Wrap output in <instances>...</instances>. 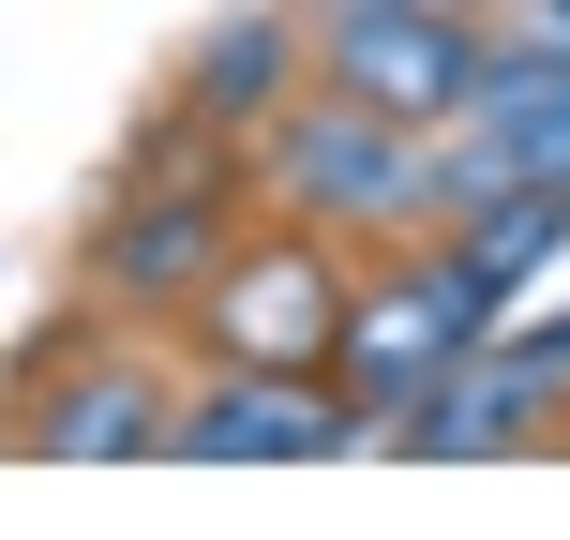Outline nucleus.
I'll return each instance as SVG.
<instances>
[{"mask_svg":"<svg viewBox=\"0 0 570 540\" xmlns=\"http://www.w3.org/2000/svg\"><path fill=\"white\" fill-rule=\"evenodd\" d=\"M256 166H271V196L301 210V226H331V240H405L435 210L421 120L361 106V90H285V106L256 120Z\"/></svg>","mask_w":570,"mask_h":540,"instance_id":"1","label":"nucleus"},{"mask_svg":"<svg viewBox=\"0 0 570 540\" xmlns=\"http://www.w3.org/2000/svg\"><path fill=\"white\" fill-rule=\"evenodd\" d=\"M511 301L465 240H435V256H391V271H345V331H331V375L345 391H375V421L391 405H421L435 375L481 345V315Z\"/></svg>","mask_w":570,"mask_h":540,"instance_id":"2","label":"nucleus"},{"mask_svg":"<svg viewBox=\"0 0 570 540\" xmlns=\"http://www.w3.org/2000/svg\"><path fill=\"white\" fill-rule=\"evenodd\" d=\"M301 46H315V90H361L421 136L465 120V90H481V16H451V0H331Z\"/></svg>","mask_w":570,"mask_h":540,"instance_id":"3","label":"nucleus"},{"mask_svg":"<svg viewBox=\"0 0 570 540\" xmlns=\"http://www.w3.org/2000/svg\"><path fill=\"white\" fill-rule=\"evenodd\" d=\"M210 345L226 361H256V375H315L331 361V331H345V271H331V226H301L285 210L271 240H240L226 271H210Z\"/></svg>","mask_w":570,"mask_h":540,"instance_id":"4","label":"nucleus"},{"mask_svg":"<svg viewBox=\"0 0 570 540\" xmlns=\"http://www.w3.org/2000/svg\"><path fill=\"white\" fill-rule=\"evenodd\" d=\"M240 256V210L210 166H120V210L90 240V285L106 301H210V271Z\"/></svg>","mask_w":570,"mask_h":540,"instance_id":"5","label":"nucleus"},{"mask_svg":"<svg viewBox=\"0 0 570 540\" xmlns=\"http://www.w3.org/2000/svg\"><path fill=\"white\" fill-rule=\"evenodd\" d=\"M166 451H196V465H331L345 451V405H315L301 375H256V361H240L210 405L166 421Z\"/></svg>","mask_w":570,"mask_h":540,"instance_id":"6","label":"nucleus"},{"mask_svg":"<svg viewBox=\"0 0 570 540\" xmlns=\"http://www.w3.org/2000/svg\"><path fill=\"white\" fill-rule=\"evenodd\" d=\"M150 391H166L150 361H60V375H46V405H16V451H46V465L166 451V421H180V405H150Z\"/></svg>","mask_w":570,"mask_h":540,"instance_id":"7","label":"nucleus"},{"mask_svg":"<svg viewBox=\"0 0 570 540\" xmlns=\"http://www.w3.org/2000/svg\"><path fill=\"white\" fill-rule=\"evenodd\" d=\"M301 60H315L301 16H226L196 46V76H180V106H196V120H271L285 90H301Z\"/></svg>","mask_w":570,"mask_h":540,"instance_id":"8","label":"nucleus"},{"mask_svg":"<svg viewBox=\"0 0 570 540\" xmlns=\"http://www.w3.org/2000/svg\"><path fill=\"white\" fill-rule=\"evenodd\" d=\"M451 16H481V0H451Z\"/></svg>","mask_w":570,"mask_h":540,"instance_id":"9","label":"nucleus"}]
</instances>
